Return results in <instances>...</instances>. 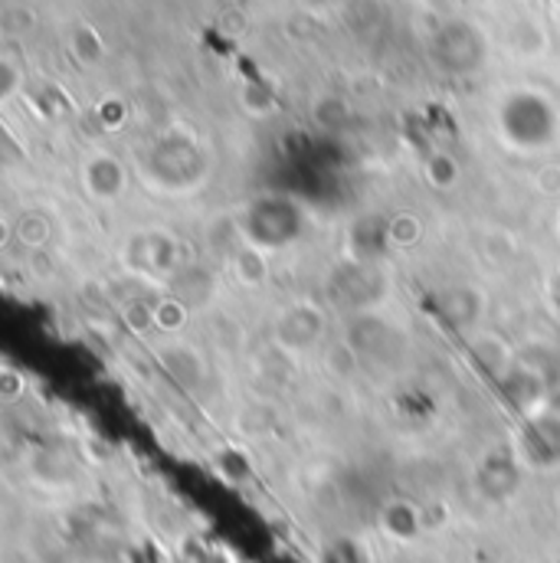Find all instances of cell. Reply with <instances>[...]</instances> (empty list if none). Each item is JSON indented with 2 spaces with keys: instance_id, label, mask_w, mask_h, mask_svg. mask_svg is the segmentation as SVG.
I'll use <instances>...</instances> for the list:
<instances>
[{
  "instance_id": "1",
  "label": "cell",
  "mask_w": 560,
  "mask_h": 563,
  "mask_svg": "<svg viewBox=\"0 0 560 563\" xmlns=\"http://www.w3.org/2000/svg\"><path fill=\"white\" fill-rule=\"evenodd\" d=\"M279 334H282V341H288V347H305V344L318 341V334H321V321H318L315 308H308V305H295V308H288V314L282 318Z\"/></svg>"
},
{
  "instance_id": "2",
  "label": "cell",
  "mask_w": 560,
  "mask_h": 563,
  "mask_svg": "<svg viewBox=\"0 0 560 563\" xmlns=\"http://www.w3.org/2000/svg\"><path fill=\"white\" fill-rule=\"evenodd\" d=\"M558 508H560V488H558Z\"/></svg>"
}]
</instances>
